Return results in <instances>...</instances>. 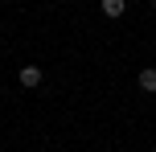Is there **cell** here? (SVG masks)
I'll return each instance as SVG.
<instances>
[{"label":"cell","mask_w":156,"mask_h":152,"mask_svg":"<svg viewBox=\"0 0 156 152\" xmlns=\"http://www.w3.org/2000/svg\"><path fill=\"white\" fill-rule=\"evenodd\" d=\"M16 78H21V87H41V70H37V66H21V74H16Z\"/></svg>","instance_id":"1"},{"label":"cell","mask_w":156,"mask_h":152,"mask_svg":"<svg viewBox=\"0 0 156 152\" xmlns=\"http://www.w3.org/2000/svg\"><path fill=\"white\" fill-rule=\"evenodd\" d=\"M123 12H127V0H103V16H111V21H119Z\"/></svg>","instance_id":"2"},{"label":"cell","mask_w":156,"mask_h":152,"mask_svg":"<svg viewBox=\"0 0 156 152\" xmlns=\"http://www.w3.org/2000/svg\"><path fill=\"white\" fill-rule=\"evenodd\" d=\"M140 90L156 95V66H144V70H140Z\"/></svg>","instance_id":"3"},{"label":"cell","mask_w":156,"mask_h":152,"mask_svg":"<svg viewBox=\"0 0 156 152\" xmlns=\"http://www.w3.org/2000/svg\"><path fill=\"white\" fill-rule=\"evenodd\" d=\"M152 8H156V0H152Z\"/></svg>","instance_id":"4"}]
</instances>
